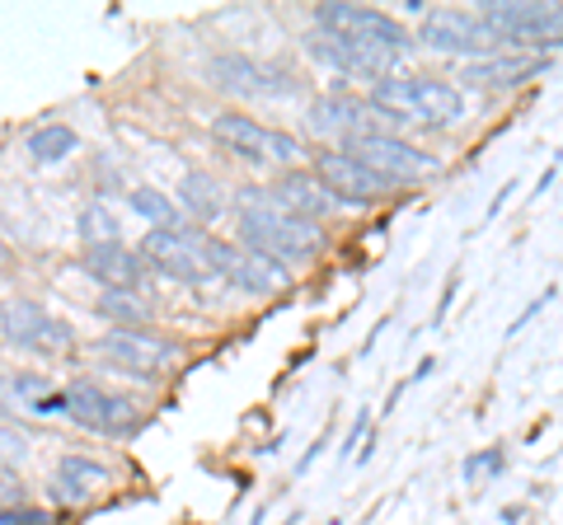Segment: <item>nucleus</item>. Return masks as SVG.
I'll return each mask as SVG.
<instances>
[{
    "instance_id": "25",
    "label": "nucleus",
    "mask_w": 563,
    "mask_h": 525,
    "mask_svg": "<svg viewBox=\"0 0 563 525\" xmlns=\"http://www.w3.org/2000/svg\"><path fill=\"white\" fill-rule=\"evenodd\" d=\"M80 235L90 244H118V221L109 216V206H103V202L85 206V212H80Z\"/></svg>"
},
{
    "instance_id": "18",
    "label": "nucleus",
    "mask_w": 563,
    "mask_h": 525,
    "mask_svg": "<svg viewBox=\"0 0 563 525\" xmlns=\"http://www.w3.org/2000/svg\"><path fill=\"white\" fill-rule=\"evenodd\" d=\"M99 488H109V469L90 455H66L57 465V493L62 502H90Z\"/></svg>"
},
{
    "instance_id": "20",
    "label": "nucleus",
    "mask_w": 563,
    "mask_h": 525,
    "mask_svg": "<svg viewBox=\"0 0 563 525\" xmlns=\"http://www.w3.org/2000/svg\"><path fill=\"white\" fill-rule=\"evenodd\" d=\"M366 113H372V103L347 99V94H329V99H320V103L310 109V127L324 132V136H333V132L357 136V122H362Z\"/></svg>"
},
{
    "instance_id": "17",
    "label": "nucleus",
    "mask_w": 563,
    "mask_h": 525,
    "mask_svg": "<svg viewBox=\"0 0 563 525\" xmlns=\"http://www.w3.org/2000/svg\"><path fill=\"white\" fill-rule=\"evenodd\" d=\"M85 268H90V277H99L109 291H132L136 277H141V258L128 249V244H90Z\"/></svg>"
},
{
    "instance_id": "4",
    "label": "nucleus",
    "mask_w": 563,
    "mask_h": 525,
    "mask_svg": "<svg viewBox=\"0 0 563 525\" xmlns=\"http://www.w3.org/2000/svg\"><path fill=\"white\" fill-rule=\"evenodd\" d=\"M422 43L432 52H451V57H488V52L512 47L493 24H484L470 10H432L422 20Z\"/></svg>"
},
{
    "instance_id": "13",
    "label": "nucleus",
    "mask_w": 563,
    "mask_h": 525,
    "mask_svg": "<svg viewBox=\"0 0 563 525\" xmlns=\"http://www.w3.org/2000/svg\"><path fill=\"white\" fill-rule=\"evenodd\" d=\"M207 76L221 85V90H231V94H244V99H287L296 85L291 76H282L273 71V66H263V62H250V57H211L207 66Z\"/></svg>"
},
{
    "instance_id": "15",
    "label": "nucleus",
    "mask_w": 563,
    "mask_h": 525,
    "mask_svg": "<svg viewBox=\"0 0 563 525\" xmlns=\"http://www.w3.org/2000/svg\"><path fill=\"white\" fill-rule=\"evenodd\" d=\"M310 52L320 57L324 66H333V71H347V76H376L385 80L395 71V62L390 52H372V47H357V43H347L339 38V33H324V29H314L310 33Z\"/></svg>"
},
{
    "instance_id": "22",
    "label": "nucleus",
    "mask_w": 563,
    "mask_h": 525,
    "mask_svg": "<svg viewBox=\"0 0 563 525\" xmlns=\"http://www.w3.org/2000/svg\"><path fill=\"white\" fill-rule=\"evenodd\" d=\"M70 150H76V132H70L66 122H47V127H38L29 136V155H33V160H43V165L66 160Z\"/></svg>"
},
{
    "instance_id": "28",
    "label": "nucleus",
    "mask_w": 563,
    "mask_h": 525,
    "mask_svg": "<svg viewBox=\"0 0 563 525\" xmlns=\"http://www.w3.org/2000/svg\"><path fill=\"white\" fill-rule=\"evenodd\" d=\"M503 469V455L498 450H484L479 460H465V479H479V474H498Z\"/></svg>"
},
{
    "instance_id": "31",
    "label": "nucleus",
    "mask_w": 563,
    "mask_h": 525,
    "mask_svg": "<svg viewBox=\"0 0 563 525\" xmlns=\"http://www.w3.org/2000/svg\"><path fill=\"white\" fill-rule=\"evenodd\" d=\"M33 413H66V394H43V399H33Z\"/></svg>"
},
{
    "instance_id": "11",
    "label": "nucleus",
    "mask_w": 563,
    "mask_h": 525,
    "mask_svg": "<svg viewBox=\"0 0 563 525\" xmlns=\"http://www.w3.org/2000/svg\"><path fill=\"white\" fill-rule=\"evenodd\" d=\"M0 328L14 347H33V353H62L70 347V324H62L57 314H47L33 301H10L0 305Z\"/></svg>"
},
{
    "instance_id": "9",
    "label": "nucleus",
    "mask_w": 563,
    "mask_h": 525,
    "mask_svg": "<svg viewBox=\"0 0 563 525\" xmlns=\"http://www.w3.org/2000/svg\"><path fill=\"white\" fill-rule=\"evenodd\" d=\"M479 20L498 29L512 47L517 43H531V38H550V47H554L559 43L563 10L559 5H536V0H512V5H503V0H484Z\"/></svg>"
},
{
    "instance_id": "21",
    "label": "nucleus",
    "mask_w": 563,
    "mask_h": 525,
    "mask_svg": "<svg viewBox=\"0 0 563 525\" xmlns=\"http://www.w3.org/2000/svg\"><path fill=\"white\" fill-rule=\"evenodd\" d=\"M179 198H184V212L198 216V221H217L221 206H225V188L211 179V174H188L179 183Z\"/></svg>"
},
{
    "instance_id": "1",
    "label": "nucleus",
    "mask_w": 563,
    "mask_h": 525,
    "mask_svg": "<svg viewBox=\"0 0 563 525\" xmlns=\"http://www.w3.org/2000/svg\"><path fill=\"white\" fill-rule=\"evenodd\" d=\"M240 239L244 249L273 262H296V258H314L320 254V225L301 221L291 212H282L273 188H244L240 192Z\"/></svg>"
},
{
    "instance_id": "3",
    "label": "nucleus",
    "mask_w": 563,
    "mask_h": 525,
    "mask_svg": "<svg viewBox=\"0 0 563 525\" xmlns=\"http://www.w3.org/2000/svg\"><path fill=\"white\" fill-rule=\"evenodd\" d=\"M347 160H357L362 169H372L380 183H418V179H432L437 165L428 150H418L409 142H399L390 132H357L347 136Z\"/></svg>"
},
{
    "instance_id": "5",
    "label": "nucleus",
    "mask_w": 563,
    "mask_h": 525,
    "mask_svg": "<svg viewBox=\"0 0 563 525\" xmlns=\"http://www.w3.org/2000/svg\"><path fill=\"white\" fill-rule=\"evenodd\" d=\"M136 258L155 262V268L179 277V282H207V277H217V268H211V235H198V231H151L141 239Z\"/></svg>"
},
{
    "instance_id": "16",
    "label": "nucleus",
    "mask_w": 563,
    "mask_h": 525,
    "mask_svg": "<svg viewBox=\"0 0 563 525\" xmlns=\"http://www.w3.org/2000/svg\"><path fill=\"white\" fill-rule=\"evenodd\" d=\"M273 198H277V206L282 212H291V216H301V221H320V216H329L333 202L329 198V188L314 179V174H287L277 188H273Z\"/></svg>"
},
{
    "instance_id": "8",
    "label": "nucleus",
    "mask_w": 563,
    "mask_h": 525,
    "mask_svg": "<svg viewBox=\"0 0 563 525\" xmlns=\"http://www.w3.org/2000/svg\"><path fill=\"white\" fill-rule=\"evenodd\" d=\"M99 353L118 366H128V371H141V376H161L184 361V347L151 334V328H113V334L99 343Z\"/></svg>"
},
{
    "instance_id": "12",
    "label": "nucleus",
    "mask_w": 563,
    "mask_h": 525,
    "mask_svg": "<svg viewBox=\"0 0 563 525\" xmlns=\"http://www.w3.org/2000/svg\"><path fill=\"white\" fill-rule=\"evenodd\" d=\"M66 413L76 417L80 427L103 432V436L136 432V409L128 404V399L109 394V390H95V384H70L66 390Z\"/></svg>"
},
{
    "instance_id": "29",
    "label": "nucleus",
    "mask_w": 563,
    "mask_h": 525,
    "mask_svg": "<svg viewBox=\"0 0 563 525\" xmlns=\"http://www.w3.org/2000/svg\"><path fill=\"white\" fill-rule=\"evenodd\" d=\"M0 525H52V516H47V512H29V506H24V512H14V516H5V521H0Z\"/></svg>"
},
{
    "instance_id": "30",
    "label": "nucleus",
    "mask_w": 563,
    "mask_h": 525,
    "mask_svg": "<svg viewBox=\"0 0 563 525\" xmlns=\"http://www.w3.org/2000/svg\"><path fill=\"white\" fill-rule=\"evenodd\" d=\"M43 384H47L43 376H20V380H14V390H20V394L29 399V404H33V399H38V390H43Z\"/></svg>"
},
{
    "instance_id": "6",
    "label": "nucleus",
    "mask_w": 563,
    "mask_h": 525,
    "mask_svg": "<svg viewBox=\"0 0 563 525\" xmlns=\"http://www.w3.org/2000/svg\"><path fill=\"white\" fill-rule=\"evenodd\" d=\"M320 29L324 33H339V38L357 43V47H372V52H390V57H404L409 52V33H404L390 14L380 10H362V5H320Z\"/></svg>"
},
{
    "instance_id": "7",
    "label": "nucleus",
    "mask_w": 563,
    "mask_h": 525,
    "mask_svg": "<svg viewBox=\"0 0 563 525\" xmlns=\"http://www.w3.org/2000/svg\"><path fill=\"white\" fill-rule=\"evenodd\" d=\"M211 136H217L221 146L240 150L244 160H282L287 165V160H301L306 155V146L296 142V136L263 127V122L244 118V113H221L217 122H211Z\"/></svg>"
},
{
    "instance_id": "14",
    "label": "nucleus",
    "mask_w": 563,
    "mask_h": 525,
    "mask_svg": "<svg viewBox=\"0 0 563 525\" xmlns=\"http://www.w3.org/2000/svg\"><path fill=\"white\" fill-rule=\"evenodd\" d=\"M314 179L329 188L333 202H376V198H385V188H390V183H380L372 169L347 160L343 150H320L314 155Z\"/></svg>"
},
{
    "instance_id": "10",
    "label": "nucleus",
    "mask_w": 563,
    "mask_h": 525,
    "mask_svg": "<svg viewBox=\"0 0 563 525\" xmlns=\"http://www.w3.org/2000/svg\"><path fill=\"white\" fill-rule=\"evenodd\" d=\"M211 268H217V277H225V282H235L254 295H273L291 282L282 262L258 258V254L240 249V244H225V239H211Z\"/></svg>"
},
{
    "instance_id": "23",
    "label": "nucleus",
    "mask_w": 563,
    "mask_h": 525,
    "mask_svg": "<svg viewBox=\"0 0 563 525\" xmlns=\"http://www.w3.org/2000/svg\"><path fill=\"white\" fill-rule=\"evenodd\" d=\"M128 202H132V212H136V216L155 221L161 231H184V225H179V206H174L169 198H161L155 188H132V192H128Z\"/></svg>"
},
{
    "instance_id": "19",
    "label": "nucleus",
    "mask_w": 563,
    "mask_h": 525,
    "mask_svg": "<svg viewBox=\"0 0 563 525\" xmlns=\"http://www.w3.org/2000/svg\"><path fill=\"white\" fill-rule=\"evenodd\" d=\"M544 66H550L544 57H493V62H470L465 80L488 85V90H512V85L540 76Z\"/></svg>"
},
{
    "instance_id": "26",
    "label": "nucleus",
    "mask_w": 563,
    "mask_h": 525,
    "mask_svg": "<svg viewBox=\"0 0 563 525\" xmlns=\"http://www.w3.org/2000/svg\"><path fill=\"white\" fill-rule=\"evenodd\" d=\"M29 460V436L20 427H0V465H24Z\"/></svg>"
},
{
    "instance_id": "2",
    "label": "nucleus",
    "mask_w": 563,
    "mask_h": 525,
    "mask_svg": "<svg viewBox=\"0 0 563 525\" xmlns=\"http://www.w3.org/2000/svg\"><path fill=\"white\" fill-rule=\"evenodd\" d=\"M372 109L390 113L395 122H428V127H446L465 113V99L455 85L442 80H376Z\"/></svg>"
},
{
    "instance_id": "27",
    "label": "nucleus",
    "mask_w": 563,
    "mask_h": 525,
    "mask_svg": "<svg viewBox=\"0 0 563 525\" xmlns=\"http://www.w3.org/2000/svg\"><path fill=\"white\" fill-rule=\"evenodd\" d=\"M14 512H24V488L14 483L10 474H0V521L14 516Z\"/></svg>"
},
{
    "instance_id": "24",
    "label": "nucleus",
    "mask_w": 563,
    "mask_h": 525,
    "mask_svg": "<svg viewBox=\"0 0 563 525\" xmlns=\"http://www.w3.org/2000/svg\"><path fill=\"white\" fill-rule=\"evenodd\" d=\"M99 310L109 314V320H118L122 328H146V320H151V310L141 305L132 291H109V295L99 301Z\"/></svg>"
}]
</instances>
